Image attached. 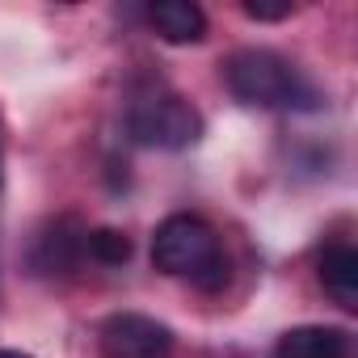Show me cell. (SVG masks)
I'll return each mask as SVG.
<instances>
[{"instance_id":"obj_11","label":"cell","mask_w":358,"mask_h":358,"mask_svg":"<svg viewBox=\"0 0 358 358\" xmlns=\"http://www.w3.org/2000/svg\"><path fill=\"white\" fill-rule=\"evenodd\" d=\"M0 358H30V354H22V350H0Z\"/></svg>"},{"instance_id":"obj_2","label":"cell","mask_w":358,"mask_h":358,"mask_svg":"<svg viewBox=\"0 0 358 358\" xmlns=\"http://www.w3.org/2000/svg\"><path fill=\"white\" fill-rule=\"evenodd\" d=\"M224 80L236 101L245 106H266V110H312L320 97L316 89L274 51L245 47L224 64Z\"/></svg>"},{"instance_id":"obj_7","label":"cell","mask_w":358,"mask_h":358,"mask_svg":"<svg viewBox=\"0 0 358 358\" xmlns=\"http://www.w3.org/2000/svg\"><path fill=\"white\" fill-rule=\"evenodd\" d=\"M148 26L173 47L207 38V13L199 5H190V0H160V5H152L148 9Z\"/></svg>"},{"instance_id":"obj_3","label":"cell","mask_w":358,"mask_h":358,"mask_svg":"<svg viewBox=\"0 0 358 358\" xmlns=\"http://www.w3.org/2000/svg\"><path fill=\"white\" fill-rule=\"evenodd\" d=\"M127 127H131V135L139 143L164 148V152H182V148L199 143V135H203L199 110L177 93H143V97H135V106L127 114Z\"/></svg>"},{"instance_id":"obj_1","label":"cell","mask_w":358,"mask_h":358,"mask_svg":"<svg viewBox=\"0 0 358 358\" xmlns=\"http://www.w3.org/2000/svg\"><path fill=\"white\" fill-rule=\"evenodd\" d=\"M152 262L156 270L173 278H190L199 291H224L232 278V266L220 249V236L199 215H169L152 236Z\"/></svg>"},{"instance_id":"obj_8","label":"cell","mask_w":358,"mask_h":358,"mask_svg":"<svg viewBox=\"0 0 358 358\" xmlns=\"http://www.w3.org/2000/svg\"><path fill=\"white\" fill-rule=\"evenodd\" d=\"M320 282L337 308L354 312L358 308V249L345 241H333L320 253Z\"/></svg>"},{"instance_id":"obj_5","label":"cell","mask_w":358,"mask_h":358,"mask_svg":"<svg viewBox=\"0 0 358 358\" xmlns=\"http://www.w3.org/2000/svg\"><path fill=\"white\" fill-rule=\"evenodd\" d=\"M85 241H89V228L80 220H72V215L51 220L34 236V249H30L34 274H72L85 257Z\"/></svg>"},{"instance_id":"obj_9","label":"cell","mask_w":358,"mask_h":358,"mask_svg":"<svg viewBox=\"0 0 358 358\" xmlns=\"http://www.w3.org/2000/svg\"><path fill=\"white\" fill-rule=\"evenodd\" d=\"M85 253L97 266H127L131 262V236L118 232V228H93L89 241H85Z\"/></svg>"},{"instance_id":"obj_6","label":"cell","mask_w":358,"mask_h":358,"mask_svg":"<svg viewBox=\"0 0 358 358\" xmlns=\"http://www.w3.org/2000/svg\"><path fill=\"white\" fill-rule=\"evenodd\" d=\"M274 358H350V333L333 324H299L278 337Z\"/></svg>"},{"instance_id":"obj_4","label":"cell","mask_w":358,"mask_h":358,"mask_svg":"<svg viewBox=\"0 0 358 358\" xmlns=\"http://www.w3.org/2000/svg\"><path fill=\"white\" fill-rule=\"evenodd\" d=\"M106 358H169L173 354V329L139 316V312H118L101 324L97 333Z\"/></svg>"},{"instance_id":"obj_10","label":"cell","mask_w":358,"mask_h":358,"mask_svg":"<svg viewBox=\"0 0 358 358\" xmlns=\"http://www.w3.org/2000/svg\"><path fill=\"white\" fill-rule=\"evenodd\" d=\"M245 17H253V22H278V17H291L295 13V5L291 0H282V5H262V0H245Z\"/></svg>"}]
</instances>
